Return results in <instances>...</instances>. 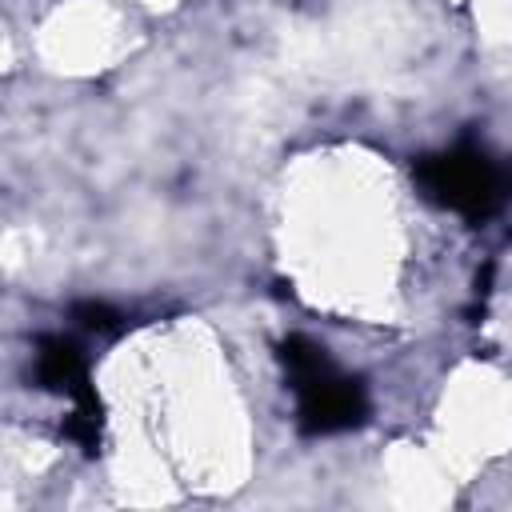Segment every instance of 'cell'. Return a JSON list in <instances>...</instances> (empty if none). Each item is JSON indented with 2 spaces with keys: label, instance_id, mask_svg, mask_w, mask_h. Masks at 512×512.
I'll list each match as a JSON object with an SVG mask.
<instances>
[{
  "label": "cell",
  "instance_id": "cell-3",
  "mask_svg": "<svg viewBox=\"0 0 512 512\" xmlns=\"http://www.w3.org/2000/svg\"><path fill=\"white\" fill-rule=\"evenodd\" d=\"M36 380L72 400V424H68V436L80 440L88 452L100 444V400L88 384V368H84V356L72 340L64 336H40L36 340Z\"/></svg>",
  "mask_w": 512,
  "mask_h": 512
},
{
  "label": "cell",
  "instance_id": "cell-1",
  "mask_svg": "<svg viewBox=\"0 0 512 512\" xmlns=\"http://www.w3.org/2000/svg\"><path fill=\"white\" fill-rule=\"evenodd\" d=\"M280 360L288 368V384L296 392V420L308 436H332L356 428L368 412L364 388L344 376L328 352L308 336H288L280 344Z\"/></svg>",
  "mask_w": 512,
  "mask_h": 512
},
{
  "label": "cell",
  "instance_id": "cell-4",
  "mask_svg": "<svg viewBox=\"0 0 512 512\" xmlns=\"http://www.w3.org/2000/svg\"><path fill=\"white\" fill-rule=\"evenodd\" d=\"M76 316H80V324H84V328H96V332L116 328V312H112V308H104V304H80V308H76Z\"/></svg>",
  "mask_w": 512,
  "mask_h": 512
},
{
  "label": "cell",
  "instance_id": "cell-2",
  "mask_svg": "<svg viewBox=\"0 0 512 512\" xmlns=\"http://www.w3.org/2000/svg\"><path fill=\"white\" fill-rule=\"evenodd\" d=\"M416 184L440 208H452L472 220L496 212L500 204V172L476 148H448V152L424 156L416 164Z\"/></svg>",
  "mask_w": 512,
  "mask_h": 512
}]
</instances>
